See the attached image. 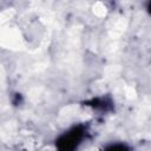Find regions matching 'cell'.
I'll return each instance as SVG.
<instances>
[{
	"mask_svg": "<svg viewBox=\"0 0 151 151\" xmlns=\"http://www.w3.org/2000/svg\"><path fill=\"white\" fill-rule=\"evenodd\" d=\"M79 139H80L79 132H76V130L72 131L71 133L65 134L58 142L59 151H73L77 147V144L79 143L78 142Z\"/></svg>",
	"mask_w": 151,
	"mask_h": 151,
	"instance_id": "6da1fadb",
	"label": "cell"
},
{
	"mask_svg": "<svg viewBox=\"0 0 151 151\" xmlns=\"http://www.w3.org/2000/svg\"><path fill=\"white\" fill-rule=\"evenodd\" d=\"M106 151H127V149L124 145H112Z\"/></svg>",
	"mask_w": 151,
	"mask_h": 151,
	"instance_id": "7a4b0ae2",
	"label": "cell"
},
{
	"mask_svg": "<svg viewBox=\"0 0 151 151\" xmlns=\"http://www.w3.org/2000/svg\"><path fill=\"white\" fill-rule=\"evenodd\" d=\"M149 9H150V12H151V5H150V7H149Z\"/></svg>",
	"mask_w": 151,
	"mask_h": 151,
	"instance_id": "3957f363",
	"label": "cell"
}]
</instances>
